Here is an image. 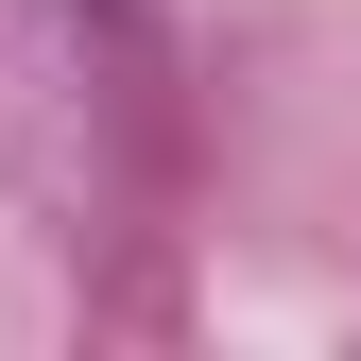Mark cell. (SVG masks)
Listing matches in <instances>:
<instances>
[]
</instances>
